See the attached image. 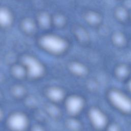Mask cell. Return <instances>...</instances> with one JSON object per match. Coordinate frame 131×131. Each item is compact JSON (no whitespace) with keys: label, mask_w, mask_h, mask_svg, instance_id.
Segmentation results:
<instances>
[{"label":"cell","mask_w":131,"mask_h":131,"mask_svg":"<svg viewBox=\"0 0 131 131\" xmlns=\"http://www.w3.org/2000/svg\"><path fill=\"white\" fill-rule=\"evenodd\" d=\"M110 96L112 101L120 110L126 112L131 111V101L122 94L113 91L111 92Z\"/></svg>","instance_id":"cell-1"},{"label":"cell","mask_w":131,"mask_h":131,"mask_svg":"<svg viewBox=\"0 0 131 131\" xmlns=\"http://www.w3.org/2000/svg\"><path fill=\"white\" fill-rule=\"evenodd\" d=\"M42 45L48 50L54 52L61 51L66 46L64 42L62 39L54 36H47L43 38Z\"/></svg>","instance_id":"cell-2"},{"label":"cell","mask_w":131,"mask_h":131,"mask_svg":"<svg viewBox=\"0 0 131 131\" xmlns=\"http://www.w3.org/2000/svg\"><path fill=\"white\" fill-rule=\"evenodd\" d=\"M8 125L10 128L14 131H23L28 125V120L24 115L15 114L10 117Z\"/></svg>","instance_id":"cell-3"},{"label":"cell","mask_w":131,"mask_h":131,"mask_svg":"<svg viewBox=\"0 0 131 131\" xmlns=\"http://www.w3.org/2000/svg\"><path fill=\"white\" fill-rule=\"evenodd\" d=\"M90 117L93 125L98 128H103L106 124V120L103 114L97 109H93L90 111Z\"/></svg>","instance_id":"cell-4"},{"label":"cell","mask_w":131,"mask_h":131,"mask_svg":"<svg viewBox=\"0 0 131 131\" xmlns=\"http://www.w3.org/2000/svg\"><path fill=\"white\" fill-rule=\"evenodd\" d=\"M82 107V101L78 97L70 98L67 103L68 111L72 114H76L79 112Z\"/></svg>","instance_id":"cell-5"},{"label":"cell","mask_w":131,"mask_h":131,"mask_svg":"<svg viewBox=\"0 0 131 131\" xmlns=\"http://www.w3.org/2000/svg\"><path fill=\"white\" fill-rule=\"evenodd\" d=\"M26 63L29 68L30 73L34 76H38L42 72L41 66L37 61L32 58H28L26 59Z\"/></svg>","instance_id":"cell-6"},{"label":"cell","mask_w":131,"mask_h":131,"mask_svg":"<svg viewBox=\"0 0 131 131\" xmlns=\"http://www.w3.org/2000/svg\"><path fill=\"white\" fill-rule=\"evenodd\" d=\"M11 20L9 13L5 10H0V24L3 25H8Z\"/></svg>","instance_id":"cell-7"},{"label":"cell","mask_w":131,"mask_h":131,"mask_svg":"<svg viewBox=\"0 0 131 131\" xmlns=\"http://www.w3.org/2000/svg\"><path fill=\"white\" fill-rule=\"evenodd\" d=\"M50 95L51 97L54 100H59L61 98L62 93L61 91L58 89H53L50 92Z\"/></svg>","instance_id":"cell-8"},{"label":"cell","mask_w":131,"mask_h":131,"mask_svg":"<svg viewBox=\"0 0 131 131\" xmlns=\"http://www.w3.org/2000/svg\"><path fill=\"white\" fill-rule=\"evenodd\" d=\"M74 70L77 73H82L84 72V69L82 67L80 66H74Z\"/></svg>","instance_id":"cell-9"},{"label":"cell","mask_w":131,"mask_h":131,"mask_svg":"<svg viewBox=\"0 0 131 131\" xmlns=\"http://www.w3.org/2000/svg\"><path fill=\"white\" fill-rule=\"evenodd\" d=\"M126 69L124 68V67H120V68H119V71H118V73L120 75L123 76L124 74H125L126 73Z\"/></svg>","instance_id":"cell-10"},{"label":"cell","mask_w":131,"mask_h":131,"mask_svg":"<svg viewBox=\"0 0 131 131\" xmlns=\"http://www.w3.org/2000/svg\"><path fill=\"white\" fill-rule=\"evenodd\" d=\"M115 40L116 41L118 42H120L122 40V37H120L119 35V36H117L116 37V38H115Z\"/></svg>","instance_id":"cell-11"},{"label":"cell","mask_w":131,"mask_h":131,"mask_svg":"<svg viewBox=\"0 0 131 131\" xmlns=\"http://www.w3.org/2000/svg\"><path fill=\"white\" fill-rule=\"evenodd\" d=\"M1 116H2V113H1V111L0 110V118H1Z\"/></svg>","instance_id":"cell-12"},{"label":"cell","mask_w":131,"mask_h":131,"mask_svg":"<svg viewBox=\"0 0 131 131\" xmlns=\"http://www.w3.org/2000/svg\"><path fill=\"white\" fill-rule=\"evenodd\" d=\"M129 86H130V89H131V82H130V85H129Z\"/></svg>","instance_id":"cell-13"}]
</instances>
